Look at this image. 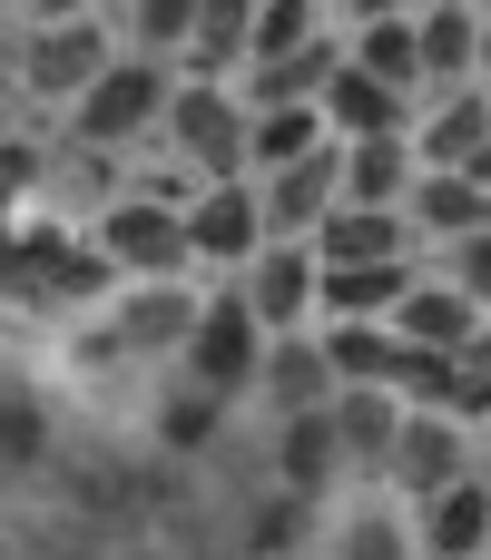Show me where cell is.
<instances>
[{
	"label": "cell",
	"mask_w": 491,
	"mask_h": 560,
	"mask_svg": "<svg viewBox=\"0 0 491 560\" xmlns=\"http://www.w3.org/2000/svg\"><path fill=\"white\" fill-rule=\"evenodd\" d=\"M413 236H443V246H472V236H491V197L463 177V167H423V187H413Z\"/></svg>",
	"instance_id": "18"
},
{
	"label": "cell",
	"mask_w": 491,
	"mask_h": 560,
	"mask_svg": "<svg viewBox=\"0 0 491 560\" xmlns=\"http://www.w3.org/2000/svg\"><path fill=\"white\" fill-rule=\"evenodd\" d=\"M413 49H423V98L433 89H482V10H463V0L413 10Z\"/></svg>",
	"instance_id": "10"
},
{
	"label": "cell",
	"mask_w": 491,
	"mask_h": 560,
	"mask_svg": "<svg viewBox=\"0 0 491 560\" xmlns=\"http://www.w3.org/2000/svg\"><path fill=\"white\" fill-rule=\"evenodd\" d=\"M413 217H374V207H335L315 236V266H413Z\"/></svg>",
	"instance_id": "16"
},
{
	"label": "cell",
	"mask_w": 491,
	"mask_h": 560,
	"mask_svg": "<svg viewBox=\"0 0 491 560\" xmlns=\"http://www.w3.org/2000/svg\"><path fill=\"white\" fill-rule=\"evenodd\" d=\"M335 433H344V463L384 482L394 433H404V404H394V394H335Z\"/></svg>",
	"instance_id": "23"
},
{
	"label": "cell",
	"mask_w": 491,
	"mask_h": 560,
	"mask_svg": "<svg viewBox=\"0 0 491 560\" xmlns=\"http://www.w3.org/2000/svg\"><path fill=\"white\" fill-rule=\"evenodd\" d=\"M413 541H423V560H491V472L443 492L433 512H413Z\"/></svg>",
	"instance_id": "19"
},
{
	"label": "cell",
	"mask_w": 491,
	"mask_h": 560,
	"mask_svg": "<svg viewBox=\"0 0 491 560\" xmlns=\"http://www.w3.org/2000/svg\"><path fill=\"white\" fill-rule=\"evenodd\" d=\"M246 315L266 325V335H315V295H325V266H315V246H266L256 266H246Z\"/></svg>",
	"instance_id": "8"
},
{
	"label": "cell",
	"mask_w": 491,
	"mask_h": 560,
	"mask_svg": "<svg viewBox=\"0 0 491 560\" xmlns=\"http://www.w3.org/2000/svg\"><path fill=\"white\" fill-rule=\"evenodd\" d=\"M491 148V89H433L413 108V158L423 167H472Z\"/></svg>",
	"instance_id": "9"
},
{
	"label": "cell",
	"mask_w": 491,
	"mask_h": 560,
	"mask_svg": "<svg viewBox=\"0 0 491 560\" xmlns=\"http://www.w3.org/2000/svg\"><path fill=\"white\" fill-rule=\"evenodd\" d=\"M266 325L246 315V295H207L197 305V335H187V394L197 404H236V394H266Z\"/></svg>",
	"instance_id": "3"
},
{
	"label": "cell",
	"mask_w": 491,
	"mask_h": 560,
	"mask_svg": "<svg viewBox=\"0 0 491 560\" xmlns=\"http://www.w3.org/2000/svg\"><path fill=\"white\" fill-rule=\"evenodd\" d=\"M325 148H335L325 108H256V128H246V177H285V167H305V158H325Z\"/></svg>",
	"instance_id": "20"
},
{
	"label": "cell",
	"mask_w": 491,
	"mask_h": 560,
	"mask_svg": "<svg viewBox=\"0 0 491 560\" xmlns=\"http://www.w3.org/2000/svg\"><path fill=\"white\" fill-rule=\"evenodd\" d=\"M443 276H453V285H463V295H472V305L491 315V236H472V246H453V266H443Z\"/></svg>",
	"instance_id": "27"
},
{
	"label": "cell",
	"mask_w": 491,
	"mask_h": 560,
	"mask_svg": "<svg viewBox=\"0 0 491 560\" xmlns=\"http://www.w3.org/2000/svg\"><path fill=\"white\" fill-rule=\"evenodd\" d=\"M413 108H423V98H404V89H384V79H364V69H335V89H325V128H335V148L413 138Z\"/></svg>",
	"instance_id": "11"
},
{
	"label": "cell",
	"mask_w": 491,
	"mask_h": 560,
	"mask_svg": "<svg viewBox=\"0 0 491 560\" xmlns=\"http://www.w3.org/2000/svg\"><path fill=\"white\" fill-rule=\"evenodd\" d=\"M276 246V226H266V187L256 177H226V187H197L187 197V256L197 266H256Z\"/></svg>",
	"instance_id": "7"
},
{
	"label": "cell",
	"mask_w": 491,
	"mask_h": 560,
	"mask_svg": "<svg viewBox=\"0 0 491 560\" xmlns=\"http://www.w3.org/2000/svg\"><path fill=\"white\" fill-rule=\"evenodd\" d=\"M344 158V207H374V217H404L413 187H423V158L413 138H374V148H335Z\"/></svg>",
	"instance_id": "15"
},
{
	"label": "cell",
	"mask_w": 491,
	"mask_h": 560,
	"mask_svg": "<svg viewBox=\"0 0 491 560\" xmlns=\"http://www.w3.org/2000/svg\"><path fill=\"white\" fill-rule=\"evenodd\" d=\"M167 98H177V69H157V59H128V49H118V69L69 108V138H79V148H98V158H108V148H138V138H157V128H167Z\"/></svg>",
	"instance_id": "4"
},
{
	"label": "cell",
	"mask_w": 491,
	"mask_h": 560,
	"mask_svg": "<svg viewBox=\"0 0 491 560\" xmlns=\"http://www.w3.org/2000/svg\"><path fill=\"white\" fill-rule=\"evenodd\" d=\"M315 39H325V20H315L305 0H266V10H256V49H246V79L276 69V59H295V49H315Z\"/></svg>",
	"instance_id": "25"
},
{
	"label": "cell",
	"mask_w": 491,
	"mask_h": 560,
	"mask_svg": "<svg viewBox=\"0 0 491 560\" xmlns=\"http://www.w3.org/2000/svg\"><path fill=\"white\" fill-rule=\"evenodd\" d=\"M482 463H491V433H482Z\"/></svg>",
	"instance_id": "30"
},
{
	"label": "cell",
	"mask_w": 491,
	"mask_h": 560,
	"mask_svg": "<svg viewBox=\"0 0 491 560\" xmlns=\"http://www.w3.org/2000/svg\"><path fill=\"white\" fill-rule=\"evenodd\" d=\"M463 177H472V187H482V197H491V148H482V158H472V167H463Z\"/></svg>",
	"instance_id": "28"
},
{
	"label": "cell",
	"mask_w": 491,
	"mask_h": 560,
	"mask_svg": "<svg viewBox=\"0 0 491 560\" xmlns=\"http://www.w3.org/2000/svg\"><path fill=\"white\" fill-rule=\"evenodd\" d=\"M335 560H423V541H413V512H404V502L354 512V522L335 532Z\"/></svg>",
	"instance_id": "24"
},
{
	"label": "cell",
	"mask_w": 491,
	"mask_h": 560,
	"mask_svg": "<svg viewBox=\"0 0 491 560\" xmlns=\"http://www.w3.org/2000/svg\"><path fill=\"white\" fill-rule=\"evenodd\" d=\"M453 423L463 433H491V325L453 354Z\"/></svg>",
	"instance_id": "26"
},
{
	"label": "cell",
	"mask_w": 491,
	"mask_h": 560,
	"mask_svg": "<svg viewBox=\"0 0 491 560\" xmlns=\"http://www.w3.org/2000/svg\"><path fill=\"white\" fill-rule=\"evenodd\" d=\"M482 89H491V10H482Z\"/></svg>",
	"instance_id": "29"
},
{
	"label": "cell",
	"mask_w": 491,
	"mask_h": 560,
	"mask_svg": "<svg viewBox=\"0 0 491 560\" xmlns=\"http://www.w3.org/2000/svg\"><path fill=\"white\" fill-rule=\"evenodd\" d=\"M197 305H207V295H197ZM197 305H187L177 285H138V295L118 305V345H128V354H157V345H177V354H187V335H197Z\"/></svg>",
	"instance_id": "22"
},
{
	"label": "cell",
	"mask_w": 491,
	"mask_h": 560,
	"mask_svg": "<svg viewBox=\"0 0 491 560\" xmlns=\"http://www.w3.org/2000/svg\"><path fill=\"white\" fill-rule=\"evenodd\" d=\"M187 197L197 187H118L108 207H98V226H89V246H98V266L108 276H128V285H177L197 256H187Z\"/></svg>",
	"instance_id": "1"
},
{
	"label": "cell",
	"mask_w": 491,
	"mask_h": 560,
	"mask_svg": "<svg viewBox=\"0 0 491 560\" xmlns=\"http://www.w3.org/2000/svg\"><path fill=\"white\" fill-rule=\"evenodd\" d=\"M413 285H423V256H413V266H325L315 325H394Z\"/></svg>",
	"instance_id": "12"
},
{
	"label": "cell",
	"mask_w": 491,
	"mask_h": 560,
	"mask_svg": "<svg viewBox=\"0 0 491 560\" xmlns=\"http://www.w3.org/2000/svg\"><path fill=\"white\" fill-rule=\"evenodd\" d=\"M491 315L453 285V276H423L413 295H404V315H394V335H404V354H463L472 335H482Z\"/></svg>",
	"instance_id": "14"
},
{
	"label": "cell",
	"mask_w": 491,
	"mask_h": 560,
	"mask_svg": "<svg viewBox=\"0 0 491 560\" xmlns=\"http://www.w3.org/2000/svg\"><path fill=\"white\" fill-rule=\"evenodd\" d=\"M344 69H364V79H384V89L423 98V49H413V20H404V10H364V20L344 30Z\"/></svg>",
	"instance_id": "17"
},
{
	"label": "cell",
	"mask_w": 491,
	"mask_h": 560,
	"mask_svg": "<svg viewBox=\"0 0 491 560\" xmlns=\"http://www.w3.org/2000/svg\"><path fill=\"white\" fill-rule=\"evenodd\" d=\"M463 482H482L472 433H463V423H443V413H404L394 463H384V492H394L404 512H433V502H443V492H463Z\"/></svg>",
	"instance_id": "6"
},
{
	"label": "cell",
	"mask_w": 491,
	"mask_h": 560,
	"mask_svg": "<svg viewBox=\"0 0 491 560\" xmlns=\"http://www.w3.org/2000/svg\"><path fill=\"white\" fill-rule=\"evenodd\" d=\"M276 472H285V492H325L335 472H354V463H344V433H335V413L276 423Z\"/></svg>",
	"instance_id": "21"
},
{
	"label": "cell",
	"mask_w": 491,
	"mask_h": 560,
	"mask_svg": "<svg viewBox=\"0 0 491 560\" xmlns=\"http://www.w3.org/2000/svg\"><path fill=\"white\" fill-rule=\"evenodd\" d=\"M246 128H256V108H246V89H226V79H177V98H167V148L187 158V177L197 187H226V177H246Z\"/></svg>",
	"instance_id": "2"
},
{
	"label": "cell",
	"mask_w": 491,
	"mask_h": 560,
	"mask_svg": "<svg viewBox=\"0 0 491 560\" xmlns=\"http://www.w3.org/2000/svg\"><path fill=\"white\" fill-rule=\"evenodd\" d=\"M108 69H118V30L89 20V10H79V20H39L30 49H20V89L49 98V108H79Z\"/></svg>",
	"instance_id": "5"
},
{
	"label": "cell",
	"mask_w": 491,
	"mask_h": 560,
	"mask_svg": "<svg viewBox=\"0 0 491 560\" xmlns=\"http://www.w3.org/2000/svg\"><path fill=\"white\" fill-rule=\"evenodd\" d=\"M335 364H325V335H276L266 345V404L276 423H305V413H335Z\"/></svg>",
	"instance_id": "13"
}]
</instances>
